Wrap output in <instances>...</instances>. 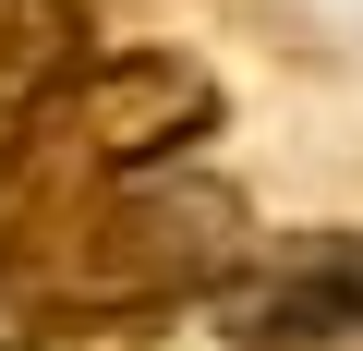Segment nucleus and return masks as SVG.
I'll return each mask as SVG.
<instances>
[{
	"instance_id": "1",
	"label": "nucleus",
	"mask_w": 363,
	"mask_h": 351,
	"mask_svg": "<svg viewBox=\"0 0 363 351\" xmlns=\"http://www.w3.org/2000/svg\"><path fill=\"white\" fill-rule=\"evenodd\" d=\"M255 255V206L218 169H133V182L13 194L0 218V351L121 339L206 303Z\"/></svg>"
},
{
	"instance_id": "2",
	"label": "nucleus",
	"mask_w": 363,
	"mask_h": 351,
	"mask_svg": "<svg viewBox=\"0 0 363 351\" xmlns=\"http://www.w3.org/2000/svg\"><path fill=\"white\" fill-rule=\"evenodd\" d=\"M218 73L194 49H85V73L25 121L13 194H73V182H133V169H182L218 133Z\"/></svg>"
},
{
	"instance_id": "3",
	"label": "nucleus",
	"mask_w": 363,
	"mask_h": 351,
	"mask_svg": "<svg viewBox=\"0 0 363 351\" xmlns=\"http://www.w3.org/2000/svg\"><path fill=\"white\" fill-rule=\"evenodd\" d=\"M230 351H363V230H255V255L194 303Z\"/></svg>"
},
{
	"instance_id": "4",
	"label": "nucleus",
	"mask_w": 363,
	"mask_h": 351,
	"mask_svg": "<svg viewBox=\"0 0 363 351\" xmlns=\"http://www.w3.org/2000/svg\"><path fill=\"white\" fill-rule=\"evenodd\" d=\"M85 49H97V13H85V0H0V194H13L25 121L85 73Z\"/></svg>"
}]
</instances>
